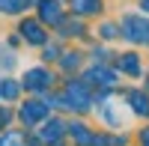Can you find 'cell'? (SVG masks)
I'll return each instance as SVG.
<instances>
[{"label": "cell", "instance_id": "5bb4252c", "mask_svg": "<svg viewBox=\"0 0 149 146\" xmlns=\"http://www.w3.org/2000/svg\"><path fill=\"white\" fill-rule=\"evenodd\" d=\"M72 137L78 140V143H90V140H93V137H90V131H86L84 125H78V122L72 125Z\"/></svg>", "mask_w": 149, "mask_h": 146}, {"label": "cell", "instance_id": "7a4b0ae2", "mask_svg": "<svg viewBox=\"0 0 149 146\" xmlns=\"http://www.w3.org/2000/svg\"><path fill=\"white\" fill-rule=\"evenodd\" d=\"M125 36L131 42H149V21H143L137 15H128L125 18Z\"/></svg>", "mask_w": 149, "mask_h": 146}, {"label": "cell", "instance_id": "4fadbf2b", "mask_svg": "<svg viewBox=\"0 0 149 146\" xmlns=\"http://www.w3.org/2000/svg\"><path fill=\"white\" fill-rule=\"evenodd\" d=\"M27 0H0V12H21Z\"/></svg>", "mask_w": 149, "mask_h": 146}, {"label": "cell", "instance_id": "8992f818", "mask_svg": "<svg viewBox=\"0 0 149 146\" xmlns=\"http://www.w3.org/2000/svg\"><path fill=\"white\" fill-rule=\"evenodd\" d=\"M86 81H93V83H102V87H110V83H116V75L110 69H102V66H95L86 72Z\"/></svg>", "mask_w": 149, "mask_h": 146}, {"label": "cell", "instance_id": "3957f363", "mask_svg": "<svg viewBox=\"0 0 149 146\" xmlns=\"http://www.w3.org/2000/svg\"><path fill=\"white\" fill-rule=\"evenodd\" d=\"M45 113H48V107H45L42 102H27V104L21 107V119H24L27 125L42 122V119H45Z\"/></svg>", "mask_w": 149, "mask_h": 146}, {"label": "cell", "instance_id": "2e32d148", "mask_svg": "<svg viewBox=\"0 0 149 146\" xmlns=\"http://www.w3.org/2000/svg\"><path fill=\"white\" fill-rule=\"evenodd\" d=\"M140 140H143V146H149V128H146L143 134H140Z\"/></svg>", "mask_w": 149, "mask_h": 146}, {"label": "cell", "instance_id": "e0dca14e", "mask_svg": "<svg viewBox=\"0 0 149 146\" xmlns=\"http://www.w3.org/2000/svg\"><path fill=\"white\" fill-rule=\"evenodd\" d=\"M140 6H143V9H146V12H149V0H140Z\"/></svg>", "mask_w": 149, "mask_h": 146}, {"label": "cell", "instance_id": "9a60e30c", "mask_svg": "<svg viewBox=\"0 0 149 146\" xmlns=\"http://www.w3.org/2000/svg\"><path fill=\"white\" fill-rule=\"evenodd\" d=\"M102 36L104 39H113L116 36V24H102Z\"/></svg>", "mask_w": 149, "mask_h": 146}, {"label": "cell", "instance_id": "6da1fadb", "mask_svg": "<svg viewBox=\"0 0 149 146\" xmlns=\"http://www.w3.org/2000/svg\"><path fill=\"white\" fill-rule=\"evenodd\" d=\"M63 102L69 107H78V111H84V107H90V92H86L78 81H72L69 87H66V95H63Z\"/></svg>", "mask_w": 149, "mask_h": 146}, {"label": "cell", "instance_id": "8fae6325", "mask_svg": "<svg viewBox=\"0 0 149 146\" xmlns=\"http://www.w3.org/2000/svg\"><path fill=\"white\" fill-rule=\"evenodd\" d=\"M42 18L45 21H60V6L54 3V0H45L42 3Z\"/></svg>", "mask_w": 149, "mask_h": 146}, {"label": "cell", "instance_id": "52a82bcc", "mask_svg": "<svg viewBox=\"0 0 149 146\" xmlns=\"http://www.w3.org/2000/svg\"><path fill=\"white\" fill-rule=\"evenodd\" d=\"M128 102H131V111H134V113H140V116H146V113H149V99H146L143 92L131 90V92H128Z\"/></svg>", "mask_w": 149, "mask_h": 146}, {"label": "cell", "instance_id": "5b68a950", "mask_svg": "<svg viewBox=\"0 0 149 146\" xmlns=\"http://www.w3.org/2000/svg\"><path fill=\"white\" fill-rule=\"evenodd\" d=\"M21 33H24V39L33 42V45H45V39H48L45 30H42L36 21H24V24H21Z\"/></svg>", "mask_w": 149, "mask_h": 146}, {"label": "cell", "instance_id": "277c9868", "mask_svg": "<svg viewBox=\"0 0 149 146\" xmlns=\"http://www.w3.org/2000/svg\"><path fill=\"white\" fill-rule=\"evenodd\" d=\"M24 81H27L24 87H27V90H36V92H39V90H48V87H51V75H48L45 69H30Z\"/></svg>", "mask_w": 149, "mask_h": 146}, {"label": "cell", "instance_id": "9c48e42d", "mask_svg": "<svg viewBox=\"0 0 149 146\" xmlns=\"http://www.w3.org/2000/svg\"><path fill=\"white\" fill-rule=\"evenodd\" d=\"M60 134H63V122L60 119H51V122L45 125V131H42V140H48V143H54Z\"/></svg>", "mask_w": 149, "mask_h": 146}, {"label": "cell", "instance_id": "7c38bea8", "mask_svg": "<svg viewBox=\"0 0 149 146\" xmlns=\"http://www.w3.org/2000/svg\"><path fill=\"white\" fill-rule=\"evenodd\" d=\"M0 92H3L6 99H15V95L21 92V87H18L15 81H9V78H6V81H0Z\"/></svg>", "mask_w": 149, "mask_h": 146}, {"label": "cell", "instance_id": "ba28073f", "mask_svg": "<svg viewBox=\"0 0 149 146\" xmlns=\"http://www.w3.org/2000/svg\"><path fill=\"white\" fill-rule=\"evenodd\" d=\"M72 6L78 15H93V12L102 9V0H72Z\"/></svg>", "mask_w": 149, "mask_h": 146}, {"label": "cell", "instance_id": "30bf717a", "mask_svg": "<svg viewBox=\"0 0 149 146\" xmlns=\"http://www.w3.org/2000/svg\"><path fill=\"white\" fill-rule=\"evenodd\" d=\"M119 66H122V72H128V75H140V63H137L134 54H122Z\"/></svg>", "mask_w": 149, "mask_h": 146}]
</instances>
